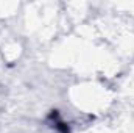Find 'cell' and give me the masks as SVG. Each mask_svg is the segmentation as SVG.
Returning a JSON list of instances; mask_svg holds the SVG:
<instances>
[{
  "mask_svg": "<svg viewBox=\"0 0 134 133\" xmlns=\"http://www.w3.org/2000/svg\"><path fill=\"white\" fill-rule=\"evenodd\" d=\"M56 129H58V130H59L61 133H70L69 127H67L64 122H58V124H56Z\"/></svg>",
  "mask_w": 134,
  "mask_h": 133,
  "instance_id": "cell-1",
  "label": "cell"
}]
</instances>
